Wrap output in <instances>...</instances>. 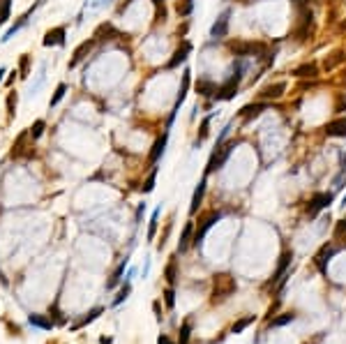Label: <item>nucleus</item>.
<instances>
[{"instance_id":"f257e3e1","label":"nucleus","mask_w":346,"mask_h":344,"mask_svg":"<svg viewBox=\"0 0 346 344\" xmlns=\"http://www.w3.org/2000/svg\"><path fill=\"white\" fill-rule=\"evenodd\" d=\"M238 289V282L235 277L229 273H217L213 277V293H210V303L213 305H220L224 300H229Z\"/></svg>"},{"instance_id":"f03ea898","label":"nucleus","mask_w":346,"mask_h":344,"mask_svg":"<svg viewBox=\"0 0 346 344\" xmlns=\"http://www.w3.org/2000/svg\"><path fill=\"white\" fill-rule=\"evenodd\" d=\"M242 72H245V63H242V60H238V63L233 65L231 77L222 83L220 88L215 90V95H213L215 100H220V102H229V100H233V97L238 95L240 81H242Z\"/></svg>"},{"instance_id":"7ed1b4c3","label":"nucleus","mask_w":346,"mask_h":344,"mask_svg":"<svg viewBox=\"0 0 346 344\" xmlns=\"http://www.w3.org/2000/svg\"><path fill=\"white\" fill-rule=\"evenodd\" d=\"M229 51L238 58V60H245V58L263 56L265 44L263 42H254V39H231L229 42Z\"/></svg>"},{"instance_id":"20e7f679","label":"nucleus","mask_w":346,"mask_h":344,"mask_svg":"<svg viewBox=\"0 0 346 344\" xmlns=\"http://www.w3.org/2000/svg\"><path fill=\"white\" fill-rule=\"evenodd\" d=\"M220 220H222V213H220V211L203 213L201 220H199V227L194 229V238H192V245H194V247H201V245H203V238H206V233L213 229V227L220 222Z\"/></svg>"},{"instance_id":"39448f33","label":"nucleus","mask_w":346,"mask_h":344,"mask_svg":"<svg viewBox=\"0 0 346 344\" xmlns=\"http://www.w3.org/2000/svg\"><path fill=\"white\" fill-rule=\"evenodd\" d=\"M233 148H235V143H222L220 148H215L213 155H210V159H208V166H206V176L213 171H220L222 166L227 164V159L231 157Z\"/></svg>"},{"instance_id":"423d86ee","label":"nucleus","mask_w":346,"mask_h":344,"mask_svg":"<svg viewBox=\"0 0 346 344\" xmlns=\"http://www.w3.org/2000/svg\"><path fill=\"white\" fill-rule=\"evenodd\" d=\"M333 201H335V192H316V194H312V199H309V204H307V215L316 217L321 211L330 208Z\"/></svg>"},{"instance_id":"0eeeda50","label":"nucleus","mask_w":346,"mask_h":344,"mask_svg":"<svg viewBox=\"0 0 346 344\" xmlns=\"http://www.w3.org/2000/svg\"><path fill=\"white\" fill-rule=\"evenodd\" d=\"M229 23H231V9H224V12L217 16V21L210 28V37L213 39H224L229 35Z\"/></svg>"},{"instance_id":"6e6552de","label":"nucleus","mask_w":346,"mask_h":344,"mask_svg":"<svg viewBox=\"0 0 346 344\" xmlns=\"http://www.w3.org/2000/svg\"><path fill=\"white\" fill-rule=\"evenodd\" d=\"M291 261H293V252H291V249H286V252H284V254L279 256V263H277L275 273H272V277L268 280V284H265V287H275L277 282H279V280L284 277V275H286V270H289Z\"/></svg>"},{"instance_id":"1a4fd4ad","label":"nucleus","mask_w":346,"mask_h":344,"mask_svg":"<svg viewBox=\"0 0 346 344\" xmlns=\"http://www.w3.org/2000/svg\"><path fill=\"white\" fill-rule=\"evenodd\" d=\"M337 254V247H335L333 242H326L319 252H316V256H314V263H316V268L321 270L323 275L328 273V263H330V259Z\"/></svg>"},{"instance_id":"9d476101","label":"nucleus","mask_w":346,"mask_h":344,"mask_svg":"<svg viewBox=\"0 0 346 344\" xmlns=\"http://www.w3.org/2000/svg\"><path fill=\"white\" fill-rule=\"evenodd\" d=\"M284 93H286V81H275V83H270V86L261 88L258 100H261V102H270V100H279V97H284Z\"/></svg>"},{"instance_id":"9b49d317","label":"nucleus","mask_w":346,"mask_h":344,"mask_svg":"<svg viewBox=\"0 0 346 344\" xmlns=\"http://www.w3.org/2000/svg\"><path fill=\"white\" fill-rule=\"evenodd\" d=\"M189 53H192V42H187V39H185L183 44H180L176 51H173L171 60L166 63V70H176V67H180V65H183L185 60L189 58Z\"/></svg>"},{"instance_id":"f8f14e48","label":"nucleus","mask_w":346,"mask_h":344,"mask_svg":"<svg viewBox=\"0 0 346 344\" xmlns=\"http://www.w3.org/2000/svg\"><path fill=\"white\" fill-rule=\"evenodd\" d=\"M323 132H326V136H333V139H346V118L344 115L333 118L330 122H326Z\"/></svg>"},{"instance_id":"ddd939ff","label":"nucleus","mask_w":346,"mask_h":344,"mask_svg":"<svg viewBox=\"0 0 346 344\" xmlns=\"http://www.w3.org/2000/svg\"><path fill=\"white\" fill-rule=\"evenodd\" d=\"M265 109H268V102H252V104H247V107L240 109V118H242V122H252L254 118H258V115L263 114Z\"/></svg>"},{"instance_id":"4468645a","label":"nucleus","mask_w":346,"mask_h":344,"mask_svg":"<svg viewBox=\"0 0 346 344\" xmlns=\"http://www.w3.org/2000/svg\"><path fill=\"white\" fill-rule=\"evenodd\" d=\"M166 143H169V129L159 136L155 143H152V150H150V157H148V162H150V166L152 164H157L159 159H162V155H164V150H166Z\"/></svg>"},{"instance_id":"2eb2a0df","label":"nucleus","mask_w":346,"mask_h":344,"mask_svg":"<svg viewBox=\"0 0 346 344\" xmlns=\"http://www.w3.org/2000/svg\"><path fill=\"white\" fill-rule=\"evenodd\" d=\"M309 28H312V12L305 9V7H300V23H298V28H296V37L300 39V42L309 37Z\"/></svg>"},{"instance_id":"dca6fc26","label":"nucleus","mask_w":346,"mask_h":344,"mask_svg":"<svg viewBox=\"0 0 346 344\" xmlns=\"http://www.w3.org/2000/svg\"><path fill=\"white\" fill-rule=\"evenodd\" d=\"M291 74H293L296 79H316L319 74H321V70H319V65L316 63H302L300 67H296Z\"/></svg>"},{"instance_id":"f3484780","label":"nucleus","mask_w":346,"mask_h":344,"mask_svg":"<svg viewBox=\"0 0 346 344\" xmlns=\"http://www.w3.org/2000/svg\"><path fill=\"white\" fill-rule=\"evenodd\" d=\"M206 190H208V178H206V176H203V178H201V183L196 185L194 194H192V204H189V213H192V215H194V213L199 211V206H201L203 197H206Z\"/></svg>"},{"instance_id":"a211bd4d","label":"nucleus","mask_w":346,"mask_h":344,"mask_svg":"<svg viewBox=\"0 0 346 344\" xmlns=\"http://www.w3.org/2000/svg\"><path fill=\"white\" fill-rule=\"evenodd\" d=\"M189 86H192V72L189 70H185L183 72V83H180V88H178V97H176V111H180V107H183V102H185V97H187V93H189Z\"/></svg>"},{"instance_id":"6ab92c4d","label":"nucleus","mask_w":346,"mask_h":344,"mask_svg":"<svg viewBox=\"0 0 346 344\" xmlns=\"http://www.w3.org/2000/svg\"><path fill=\"white\" fill-rule=\"evenodd\" d=\"M192 238H194V222L189 220V222H185L180 240H178V252H187V247L192 245Z\"/></svg>"},{"instance_id":"aec40b11","label":"nucleus","mask_w":346,"mask_h":344,"mask_svg":"<svg viewBox=\"0 0 346 344\" xmlns=\"http://www.w3.org/2000/svg\"><path fill=\"white\" fill-rule=\"evenodd\" d=\"M65 44V28H51L49 32L44 35V46H63Z\"/></svg>"},{"instance_id":"412c9836","label":"nucleus","mask_w":346,"mask_h":344,"mask_svg":"<svg viewBox=\"0 0 346 344\" xmlns=\"http://www.w3.org/2000/svg\"><path fill=\"white\" fill-rule=\"evenodd\" d=\"M93 44H95V37H93V39H86V42H81V44L76 46L74 58L69 60V67H76V65L81 63L83 58H86V56H88V53H90V49H93Z\"/></svg>"},{"instance_id":"4be33fe9","label":"nucleus","mask_w":346,"mask_h":344,"mask_svg":"<svg viewBox=\"0 0 346 344\" xmlns=\"http://www.w3.org/2000/svg\"><path fill=\"white\" fill-rule=\"evenodd\" d=\"M346 60V53L344 51H333L330 56L323 60V72H333V70H337L342 63Z\"/></svg>"},{"instance_id":"5701e85b","label":"nucleus","mask_w":346,"mask_h":344,"mask_svg":"<svg viewBox=\"0 0 346 344\" xmlns=\"http://www.w3.org/2000/svg\"><path fill=\"white\" fill-rule=\"evenodd\" d=\"M340 159H342V164H340V173L333 180V192L344 190V185H346V153H340Z\"/></svg>"},{"instance_id":"b1692460","label":"nucleus","mask_w":346,"mask_h":344,"mask_svg":"<svg viewBox=\"0 0 346 344\" xmlns=\"http://www.w3.org/2000/svg\"><path fill=\"white\" fill-rule=\"evenodd\" d=\"M296 321V312H282L279 317H272L268 321V328H282V326H289Z\"/></svg>"},{"instance_id":"393cba45","label":"nucleus","mask_w":346,"mask_h":344,"mask_svg":"<svg viewBox=\"0 0 346 344\" xmlns=\"http://www.w3.org/2000/svg\"><path fill=\"white\" fill-rule=\"evenodd\" d=\"M129 266V259H122V261L118 263V268L114 270V275H111V280L107 282V289H115L120 284V280H122V275H125V268Z\"/></svg>"},{"instance_id":"a878e982","label":"nucleus","mask_w":346,"mask_h":344,"mask_svg":"<svg viewBox=\"0 0 346 344\" xmlns=\"http://www.w3.org/2000/svg\"><path fill=\"white\" fill-rule=\"evenodd\" d=\"M215 90H217V86H215L213 81H208V79H199V81H196V93H199V95L210 97V95H215Z\"/></svg>"},{"instance_id":"bb28decb","label":"nucleus","mask_w":346,"mask_h":344,"mask_svg":"<svg viewBox=\"0 0 346 344\" xmlns=\"http://www.w3.org/2000/svg\"><path fill=\"white\" fill-rule=\"evenodd\" d=\"M254 321H256V317H254V314H249V317H245V319H238V321L231 326V333H233V335H240V333L245 331V328H249Z\"/></svg>"},{"instance_id":"cd10ccee","label":"nucleus","mask_w":346,"mask_h":344,"mask_svg":"<svg viewBox=\"0 0 346 344\" xmlns=\"http://www.w3.org/2000/svg\"><path fill=\"white\" fill-rule=\"evenodd\" d=\"M102 312H104V310H102V307H95V310H90V312H88V317H83L81 321H76V324L72 326V331H79V328H83V326L93 324V321H95V319H97V317H100Z\"/></svg>"},{"instance_id":"c85d7f7f","label":"nucleus","mask_w":346,"mask_h":344,"mask_svg":"<svg viewBox=\"0 0 346 344\" xmlns=\"http://www.w3.org/2000/svg\"><path fill=\"white\" fill-rule=\"evenodd\" d=\"M44 79H46V63H42V65H39L37 81H35V83H32V86H30V93H28V95H30V97H37V93H39V88H42V83H44Z\"/></svg>"},{"instance_id":"c756f323","label":"nucleus","mask_w":346,"mask_h":344,"mask_svg":"<svg viewBox=\"0 0 346 344\" xmlns=\"http://www.w3.org/2000/svg\"><path fill=\"white\" fill-rule=\"evenodd\" d=\"M194 12V0H176V14L178 16H189Z\"/></svg>"},{"instance_id":"7c9ffc66","label":"nucleus","mask_w":346,"mask_h":344,"mask_svg":"<svg viewBox=\"0 0 346 344\" xmlns=\"http://www.w3.org/2000/svg\"><path fill=\"white\" fill-rule=\"evenodd\" d=\"M164 277H166V282H169V287L176 284V280H178V263H176V259H171L169 266L164 268Z\"/></svg>"},{"instance_id":"2f4dec72","label":"nucleus","mask_w":346,"mask_h":344,"mask_svg":"<svg viewBox=\"0 0 346 344\" xmlns=\"http://www.w3.org/2000/svg\"><path fill=\"white\" fill-rule=\"evenodd\" d=\"M32 326H37V328H42V331H51L53 328V321L46 317H42V314H30V319H28Z\"/></svg>"},{"instance_id":"473e14b6","label":"nucleus","mask_w":346,"mask_h":344,"mask_svg":"<svg viewBox=\"0 0 346 344\" xmlns=\"http://www.w3.org/2000/svg\"><path fill=\"white\" fill-rule=\"evenodd\" d=\"M159 213H162V206L155 208L150 215V227H148V240H155V233H157V227H159Z\"/></svg>"},{"instance_id":"72a5a7b5","label":"nucleus","mask_w":346,"mask_h":344,"mask_svg":"<svg viewBox=\"0 0 346 344\" xmlns=\"http://www.w3.org/2000/svg\"><path fill=\"white\" fill-rule=\"evenodd\" d=\"M65 93H67V86H65V83H58L56 93H53V97H51V102H49V107H56V104L65 97Z\"/></svg>"},{"instance_id":"f704fd0d","label":"nucleus","mask_w":346,"mask_h":344,"mask_svg":"<svg viewBox=\"0 0 346 344\" xmlns=\"http://www.w3.org/2000/svg\"><path fill=\"white\" fill-rule=\"evenodd\" d=\"M129 291H132V280H127V282H125V287H122V289L118 291V296H115V300H114V305H120L122 300H127Z\"/></svg>"},{"instance_id":"c9c22d12","label":"nucleus","mask_w":346,"mask_h":344,"mask_svg":"<svg viewBox=\"0 0 346 344\" xmlns=\"http://www.w3.org/2000/svg\"><path fill=\"white\" fill-rule=\"evenodd\" d=\"M213 118H215V114H210V115H206V118H203V122H201V134H199V139H196V146H199V143H201V141L208 136V132H210L208 127H210V120H213Z\"/></svg>"},{"instance_id":"e433bc0d","label":"nucleus","mask_w":346,"mask_h":344,"mask_svg":"<svg viewBox=\"0 0 346 344\" xmlns=\"http://www.w3.org/2000/svg\"><path fill=\"white\" fill-rule=\"evenodd\" d=\"M44 127H46V122L44 120H35L32 122V127H30V136L32 139H39V136H42V134H44Z\"/></svg>"},{"instance_id":"4c0bfd02","label":"nucleus","mask_w":346,"mask_h":344,"mask_svg":"<svg viewBox=\"0 0 346 344\" xmlns=\"http://www.w3.org/2000/svg\"><path fill=\"white\" fill-rule=\"evenodd\" d=\"M189 335H192V324L185 321V324L180 326V338H178V342H180V344H189Z\"/></svg>"},{"instance_id":"58836bf2","label":"nucleus","mask_w":346,"mask_h":344,"mask_svg":"<svg viewBox=\"0 0 346 344\" xmlns=\"http://www.w3.org/2000/svg\"><path fill=\"white\" fill-rule=\"evenodd\" d=\"M9 9H12V0H0V23L9 19Z\"/></svg>"},{"instance_id":"ea45409f","label":"nucleus","mask_w":346,"mask_h":344,"mask_svg":"<svg viewBox=\"0 0 346 344\" xmlns=\"http://www.w3.org/2000/svg\"><path fill=\"white\" fill-rule=\"evenodd\" d=\"M16 100H19L16 93H9V95H7V115H9V118L16 115Z\"/></svg>"},{"instance_id":"a19ab883","label":"nucleus","mask_w":346,"mask_h":344,"mask_svg":"<svg viewBox=\"0 0 346 344\" xmlns=\"http://www.w3.org/2000/svg\"><path fill=\"white\" fill-rule=\"evenodd\" d=\"M155 178H157V169H152L150 176L145 178V183H143V192H145V194H150V192L155 190Z\"/></svg>"},{"instance_id":"79ce46f5","label":"nucleus","mask_w":346,"mask_h":344,"mask_svg":"<svg viewBox=\"0 0 346 344\" xmlns=\"http://www.w3.org/2000/svg\"><path fill=\"white\" fill-rule=\"evenodd\" d=\"M164 300H166V307H169V310L176 307V291H173V287H169L164 291Z\"/></svg>"},{"instance_id":"37998d69","label":"nucleus","mask_w":346,"mask_h":344,"mask_svg":"<svg viewBox=\"0 0 346 344\" xmlns=\"http://www.w3.org/2000/svg\"><path fill=\"white\" fill-rule=\"evenodd\" d=\"M231 122H227V125H224V127H222V132H220V136H217V141H215V148H220L222 143H224V139H227L229 136V132H231Z\"/></svg>"},{"instance_id":"c03bdc74","label":"nucleus","mask_w":346,"mask_h":344,"mask_svg":"<svg viewBox=\"0 0 346 344\" xmlns=\"http://www.w3.org/2000/svg\"><path fill=\"white\" fill-rule=\"evenodd\" d=\"M25 136H28V134H21L19 139H16V143H14V150H12V157H19V155L23 153V141H25Z\"/></svg>"},{"instance_id":"a18cd8bd","label":"nucleus","mask_w":346,"mask_h":344,"mask_svg":"<svg viewBox=\"0 0 346 344\" xmlns=\"http://www.w3.org/2000/svg\"><path fill=\"white\" fill-rule=\"evenodd\" d=\"M335 238H346V220L337 222V227H335Z\"/></svg>"},{"instance_id":"49530a36","label":"nucleus","mask_w":346,"mask_h":344,"mask_svg":"<svg viewBox=\"0 0 346 344\" xmlns=\"http://www.w3.org/2000/svg\"><path fill=\"white\" fill-rule=\"evenodd\" d=\"M152 5L157 9V19L164 21V16H166V12H164V0H152Z\"/></svg>"},{"instance_id":"de8ad7c7","label":"nucleus","mask_w":346,"mask_h":344,"mask_svg":"<svg viewBox=\"0 0 346 344\" xmlns=\"http://www.w3.org/2000/svg\"><path fill=\"white\" fill-rule=\"evenodd\" d=\"M28 63H30V58L21 56V77H28Z\"/></svg>"},{"instance_id":"09e8293b","label":"nucleus","mask_w":346,"mask_h":344,"mask_svg":"<svg viewBox=\"0 0 346 344\" xmlns=\"http://www.w3.org/2000/svg\"><path fill=\"white\" fill-rule=\"evenodd\" d=\"M143 213H145V204H138V208H136V224H141V217H143Z\"/></svg>"},{"instance_id":"8fccbe9b","label":"nucleus","mask_w":346,"mask_h":344,"mask_svg":"<svg viewBox=\"0 0 346 344\" xmlns=\"http://www.w3.org/2000/svg\"><path fill=\"white\" fill-rule=\"evenodd\" d=\"M157 344H176V342H173L169 335H159V338H157Z\"/></svg>"},{"instance_id":"3c124183","label":"nucleus","mask_w":346,"mask_h":344,"mask_svg":"<svg viewBox=\"0 0 346 344\" xmlns=\"http://www.w3.org/2000/svg\"><path fill=\"white\" fill-rule=\"evenodd\" d=\"M152 310H155V314H157V321H162V310H159V300H155V303H152Z\"/></svg>"},{"instance_id":"603ef678","label":"nucleus","mask_w":346,"mask_h":344,"mask_svg":"<svg viewBox=\"0 0 346 344\" xmlns=\"http://www.w3.org/2000/svg\"><path fill=\"white\" fill-rule=\"evenodd\" d=\"M14 79H16V72H12V74L7 77V86H12V83H14Z\"/></svg>"},{"instance_id":"864d4df0","label":"nucleus","mask_w":346,"mask_h":344,"mask_svg":"<svg viewBox=\"0 0 346 344\" xmlns=\"http://www.w3.org/2000/svg\"><path fill=\"white\" fill-rule=\"evenodd\" d=\"M291 2H296L298 7H305V5H307V2H309V0H291Z\"/></svg>"},{"instance_id":"5fc2aeb1","label":"nucleus","mask_w":346,"mask_h":344,"mask_svg":"<svg viewBox=\"0 0 346 344\" xmlns=\"http://www.w3.org/2000/svg\"><path fill=\"white\" fill-rule=\"evenodd\" d=\"M340 206H342V208H346V192H344V197H342V204Z\"/></svg>"},{"instance_id":"6e6d98bb","label":"nucleus","mask_w":346,"mask_h":344,"mask_svg":"<svg viewBox=\"0 0 346 344\" xmlns=\"http://www.w3.org/2000/svg\"><path fill=\"white\" fill-rule=\"evenodd\" d=\"M2 74H7V72L2 70V67H0V81H2Z\"/></svg>"},{"instance_id":"4d7b16f0","label":"nucleus","mask_w":346,"mask_h":344,"mask_svg":"<svg viewBox=\"0 0 346 344\" xmlns=\"http://www.w3.org/2000/svg\"><path fill=\"white\" fill-rule=\"evenodd\" d=\"M342 28H346V21H344V23H342Z\"/></svg>"}]
</instances>
